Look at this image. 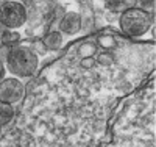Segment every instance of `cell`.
Masks as SVG:
<instances>
[{"instance_id": "obj_1", "label": "cell", "mask_w": 156, "mask_h": 147, "mask_svg": "<svg viewBox=\"0 0 156 147\" xmlns=\"http://www.w3.org/2000/svg\"><path fill=\"white\" fill-rule=\"evenodd\" d=\"M37 64V53L31 47L19 42L9 49V53L5 61V69L9 71L12 75L25 78L36 74Z\"/></svg>"}, {"instance_id": "obj_9", "label": "cell", "mask_w": 156, "mask_h": 147, "mask_svg": "<svg viewBox=\"0 0 156 147\" xmlns=\"http://www.w3.org/2000/svg\"><path fill=\"white\" fill-rule=\"evenodd\" d=\"M106 6L111 8L112 11H122L123 13V11H126L129 8H134L136 3L134 2H108Z\"/></svg>"}, {"instance_id": "obj_3", "label": "cell", "mask_w": 156, "mask_h": 147, "mask_svg": "<svg viewBox=\"0 0 156 147\" xmlns=\"http://www.w3.org/2000/svg\"><path fill=\"white\" fill-rule=\"evenodd\" d=\"M28 20V9L20 2H3L0 5V24L8 30H17Z\"/></svg>"}, {"instance_id": "obj_8", "label": "cell", "mask_w": 156, "mask_h": 147, "mask_svg": "<svg viewBox=\"0 0 156 147\" xmlns=\"http://www.w3.org/2000/svg\"><path fill=\"white\" fill-rule=\"evenodd\" d=\"M20 38H22V35L17 33L16 30H8L6 28L5 33H3V38H2V44L8 46V47H12V46L20 42Z\"/></svg>"}, {"instance_id": "obj_4", "label": "cell", "mask_w": 156, "mask_h": 147, "mask_svg": "<svg viewBox=\"0 0 156 147\" xmlns=\"http://www.w3.org/2000/svg\"><path fill=\"white\" fill-rule=\"evenodd\" d=\"M25 96V86L16 77H5L0 82V102L14 106Z\"/></svg>"}, {"instance_id": "obj_7", "label": "cell", "mask_w": 156, "mask_h": 147, "mask_svg": "<svg viewBox=\"0 0 156 147\" xmlns=\"http://www.w3.org/2000/svg\"><path fill=\"white\" fill-rule=\"evenodd\" d=\"M14 116H16L14 106L0 102V128L6 127L8 124H11L12 121H14Z\"/></svg>"}, {"instance_id": "obj_11", "label": "cell", "mask_w": 156, "mask_h": 147, "mask_svg": "<svg viewBox=\"0 0 156 147\" xmlns=\"http://www.w3.org/2000/svg\"><path fill=\"white\" fill-rule=\"evenodd\" d=\"M5 74H6V69H5V64L0 61V82L5 78Z\"/></svg>"}, {"instance_id": "obj_6", "label": "cell", "mask_w": 156, "mask_h": 147, "mask_svg": "<svg viewBox=\"0 0 156 147\" xmlns=\"http://www.w3.org/2000/svg\"><path fill=\"white\" fill-rule=\"evenodd\" d=\"M42 46L45 49H50V50H58L61 47H64L66 41H64V35L59 33L58 30H53V31H48L44 38H42Z\"/></svg>"}, {"instance_id": "obj_10", "label": "cell", "mask_w": 156, "mask_h": 147, "mask_svg": "<svg viewBox=\"0 0 156 147\" xmlns=\"http://www.w3.org/2000/svg\"><path fill=\"white\" fill-rule=\"evenodd\" d=\"M140 9H144L145 13H150L151 14V11H153V8H154V2H140Z\"/></svg>"}, {"instance_id": "obj_2", "label": "cell", "mask_w": 156, "mask_h": 147, "mask_svg": "<svg viewBox=\"0 0 156 147\" xmlns=\"http://www.w3.org/2000/svg\"><path fill=\"white\" fill-rule=\"evenodd\" d=\"M120 28L125 35L128 36H140L150 30V27L153 25V16L150 13H145L140 8H129L123 11L119 19Z\"/></svg>"}, {"instance_id": "obj_12", "label": "cell", "mask_w": 156, "mask_h": 147, "mask_svg": "<svg viewBox=\"0 0 156 147\" xmlns=\"http://www.w3.org/2000/svg\"><path fill=\"white\" fill-rule=\"evenodd\" d=\"M5 30H6V28H5V27H3L2 24H0V47L3 46V44H2V38H3V33H5Z\"/></svg>"}, {"instance_id": "obj_5", "label": "cell", "mask_w": 156, "mask_h": 147, "mask_svg": "<svg viewBox=\"0 0 156 147\" xmlns=\"http://www.w3.org/2000/svg\"><path fill=\"white\" fill-rule=\"evenodd\" d=\"M81 25H83V20H81V16L75 11H69L66 13L58 22V31L59 33H64V35H75L81 30Z\"/></svg>"}]
</instances>
